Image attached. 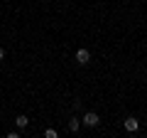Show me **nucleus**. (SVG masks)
<instances>
[{"mask_svg":"<svg viewBox=\"0 0 147 138\" xmlns=\"http://www.w3.org/2000/svg\"><path fill=\"white\" fill-rule=\"evenodd\" d=\"M81 121H84V126H86V128H96V126L100 123V116H98L96 111H86Z\"/></svg>","mask_w":147,"mask_h":138,"instance_id":"nucleus-1","label":"nucleus"},{"mask_svg":"<svg viewBox=\"0 0 147 138\" xmlns=\"http://www.w3.org/2000/svg\"><path fill=\"white\" fill-rule=\"evenodd\" d=\"M76 62L81 64V67H86V64L91 62V52L86 47H81V49H76Z\"/></svg>","mask_w":147,"mask_h":138,"instance_id":"nucleus-2","label":"nucleus"},{"mask_svg":"<svg viewBox=\"0 0 147 138\" xmlns=\"http://www.w3.org/2000/svg\"><path fill=\"white\" fill-rule=\"evenodd\" d=\"M123 128H125V131H127V133H135V131H137V128H140V121H137V118H135V116H127V118H125V121H123Z\"/></svg>","mask_w":147,"mask_h":138,"instance_id":"nucleus-3","label":"nucleus"},{"mask_svg":"<svg viewBox=\"0 0 147 138\" xmlns=\"http://www.w3.org/2000/svg\"><path fill=\"white\" fill-rule=\"evenodd\" d=\"M27 123H30V118H27V116H25V113H20V116H17V118H15V126H17V128H20V131H25V128H27Z\"/></svg>","mask_w":147,"mask_h":138,"instance_id":"nucleus-4","label":"nucleus"},{"mask_svg":"<svg viewBox=\"0 0 147 138\" xmlns=\"http://www.w3.org/2000/svg\"><path fill=\"white\" fill-rule=\"evenodd\" d=\"M81 123H84V121H81V118H76V116H74V118H69V131H71V133H76V131L81 128Z\"/></svg>","mask_w":147,"mask_h":138,"instance_id":"nucleus-5","label":"nucleus"},{"mask_svg":"<svg viewBox=\"0 0 147 138\" xmlns=\"http://www.w3.org/2000/svg\"><path fill=\"white\" fill-rule=\"evenodd\" d=\"M57 136H59V133L54 131V128H47V131H44V138H57Z\"/></svg>","mask_w":147,"mask_h":138,"instance_id":"nucleus-6","label":"nucleus"},{"mask_svg":"<svg viewBox=\"0 0 147 138\" xmlns=\"http://www.w3.org/2000/svg\"><path fill=\"white\" fill-rule=\"evenodd\" d=\"M3 59H5V49L0 47V62H3Z\"/></svg>","mask_w":147,"mask_h":138,"instance_id":"nucleus-7","label":"nucleus"}]
</instances>
